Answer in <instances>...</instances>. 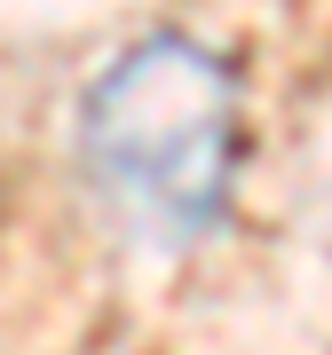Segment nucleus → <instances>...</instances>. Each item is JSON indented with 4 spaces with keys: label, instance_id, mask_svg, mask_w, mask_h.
I'll return each mask as SVG.
<instances>
[{
    "label": "nucleus",
    "instance_id": "nucleus-1",
    "mask_svg": "<svg viewBox=\"0 0 332 355\" xmlns=\"http://www.w3.org/2000/svg\"><path fill=\"white\" fill-rule=\"evenodd\" d=\"M88 158L142 229L198 237L238 158V79L182 32L127 48L88 87Z\"/></svg>",
    "mask_w": 332,
    "mask_h": 355
}]
</instances>
